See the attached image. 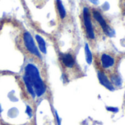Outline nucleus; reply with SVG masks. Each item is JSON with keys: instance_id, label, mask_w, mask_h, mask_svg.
I'll list each match as a JSON object with an SVG mask.
<instances>
[{"instance_id": "nucleus-9", "label": "nucleus", "mask_w": 125, "mask_h": 125, "mask_svg": "<svg viewBox=\"0 0 125 125\" xmlns=\"http://www.w3.org/2000/svg\"><path fill=\"white\" fill-rule=\"evenodd\" d=\"M24 81L25 85H26V86H27V90H28L29 93L32 95V97L33 98H34V97H35L36 94H35V91H34L33 86H32V85L31 82L29 81V80L28 79V78H27L25 75H24Z\"/></svg>"}, {"instance_id": "nucleus-17", "label": "nucleus", "mask_w": 125, "mask_h": 125, "mask_svg": "<svg viewBox=\"0 0 125 125\" xmlns=\"http://www.w3.org/2000/svg\"></svg>"}, {"instance_id": "nucleus-10", "label": "nucleus", "mask_w": 125, "mask_h": 125, "mask_svg": "<svg viewBox=\"0 0 125 125\" xmlns=\"http://www.w3.org/2000/svg\"><path fill=\"white\" fill-rule=\"evenodd\" d=\"M57 10H58L59 15H60V18L62 19H63L66 15V12L63 4L60 0H57Z\"/></svg>"}, {"instance_id": "nucleus-4", "label": "nucleus", "mask_w": 125, "mask_h": 125, "mask_svg": "<svg viewBox=\"0 0 125 125\" xmlns=\"http://www.w3.org/2000/svg\"><path fill=\"white\" fill-rule=\"evenodd\" d=\"M93 16H94V18L96 19V21L100 24V26H101V27H102L103 31H104L107 35H108V36H110V37L113 36V34H114V31H113V29H111L109 27V26L107 24L105 20L104 19V18L102 17V15H101V13H100L99 11H97V10H94V11H93Z\"/></svg>"}, {"instance_id": "nucleus-6", "label": "nucleus", "mask_w": 125, "mask_h": 125, "mask_svg": "<svg viewBox=\"0 0 125 125\" xmlns=\"http://www.w3.org/2000/svg\"><path fill=\"white\" fill-rule=\"evenodd\" d=\"M60 59L63 64L66 67H72L74 65V59L70 53H61L60 54Z\"/></svg>"}, {"instance_id": "nucleus-8", "label": "nucleus", "mask_w": 125, "mask_h": 125, "mask_svg": "<svg viewBox=\"0 0 125 125\" xmlns=\"http://www.w3.org/2000/svg\"><path fill=\"white\" fill-rule=\"evenodd\" d=\"M35 39L36 41L39 45V48L41 50V51L43 53H46V42L44 41V40L40 36V35H35Z\"/></svg>"}, {"instance_id": "nucleus-16", "label": "nucleus", "mask_w": 125, "mask_h": 125, "mask_svg": "<svg viewBox=\"0 0 125 125\" xmlns=\"http://www.w3.org/2000/svg\"><path fill=\"white\" fill-rule=\"evenodd\" d=\"M91 3H93L94 4H99V0H89Z\"/></svg>"}, {"instance_id": "nucleus-11", "label": "nucleus", "mask_w": 125, "mask_h": 125, "mask_svg": "<svg viewBox=\"0 0 125 125\" xmlns=\"http://www.w3.org/2000/svg\"><path fill=\"white\" fill-rule=\"evenodd\" d=\"M85 52L86 62L88 64H91L92 63V61H93V56H92V53L90 51L89 46L87 43L85 44Z\"/></svg>"}, {"instance_id": "nucleus-12", "label": "nucleus", "mask_w": 125, "mask_h": 125, "mask_svg": "<svg viewBox=\"0 0 125 125\" xmlns=\"http://www.w3.org/2000/svg\"><path fill=\"white\" fill-rule=\"evenodd\" d=\"M111 81L113 82V84H115L116 86H122V78H120V76L117 75H113L111 76Z\"/></svg>"}, {"instance_id": "nucleus-7", "label": "nucleus", "mask_w": 125, "mask_h": 125, "mask_svg": "<svg viewBox=\"0 0 125 125\" xmlns=\"http://www.w3.org/2000/svg\"><path fill=\"white\" fill-rule=\"evenodd\" d=\"M101 62H102V66L104 68L107 69V68H110V67H113L115 61H114V59L111 56L106 54V53H104L102 55Z\"/></svg>"}, {"instance_id": "nucleus-13", "label": "nucleus", "mask_w": 125, "mask_h": 125, "mask_svg": "<svg viewBox=\"0 0 125 125\" xmlns=\"http://www.w3.org/2000/svg\"><path fill=\"white\" fill-rule=\"evenodd\" d=\"M108 111H111L113 113H117L119 112V108H115V107H107L106 108Z\"/></svg>"}, {"instance_id": "nucleus-15", "label": "nucleus", "mask_w": 125, "mask_h": 125, "mask_svg": "<svg viewBox=\"0 0 125 125\" xmlns=\"http://www.w3.org/2000/svg\"><path fill=\"white\" fill-rule=\"evenodd\" d=\"M102 8H103L105 10H109V8H110V5H109V4H108V2H105V3L102 5Z\"/></svg>"}, {"instance_id": "nucleus-3", "label": "nucleus", "mask_w": 125, "mask_h": 125, "mask_svg": "<svg viewBox=\"0 0 125 125\" xmlns=\"http://www.w3.org/2000/svg\"><path fill=\"white\" fill-rule=\"evenodd\" d=\"M83 21H84V25L85 27L88 37L90 39H94L95 34H94V31L91 20L90 12L87 7L83 8Z\"/></svg>"}, {"instance_id": "nucleus-2", "label": "nucleus", "mask_w": 125, "mask_h": 125, "mask_svg": "<svg viewBox=\"0 0 125 125\" xmlns=\"http://www.w3.org/2000/svg\"><path fill=\"white\" fill-rule=\"evenodd\" d=\"M23 40H24V45H25L26 48L28 50V51L29 53H31L32 54L41 58V54L38 51V49L37 48V47L34 42L32 35L28 31H25L24 33Z\"/></svg>"}, {"instance_id": "nucleus-1", "label": "nucleus", "mask_w": 125, "mask_h": 125, "mask_svg": "<svg viewBox=\"0 0 125 125\" xmlns=\"http://www.w3.org/2000/svg\"><path fill=\"white\" fill-rule=\"evenodd\" d=\"M25 75L31 82L35 94L38 97L42 96L45 93L46 88L41 78L38 68L32 64H27L25 67Z\"/></svg>"}, {"instance_id": "nucleus-5", "label": "nucleus", "mask_w": 125, "mask_h": 125, "mask_svg": "<svg viewBox=\"0 0 125 125\" xmlns=\"http://www.w3.org/2000/svg\"><path fill=\"white\" fill-rule=\"evenodd\" d=\"M97 75H98L99 81L100 83L102 86H104L105 88H107L110 91H114L115 90V88L113 87L112 83L109 81L108 78L106 76V75L104 73H102L101 71H99Z\"/></svg>"}, {"instance_id": "nucleus-14", "label": "nucleus", "mask_w": 125, "mask_h": 125, "mask_svg": "<svg viewBox=\"0 0 125 125\" xmlns=\"http://www.w3.org/2000/svg\"><path fill=\"white\" fill-rule=\"evenodd\" d=\"M26 113L28 114V116L31 118L32 117V109H31V108L29 107V106H27V110H26Z\"/></svg>"}]
</instances>
